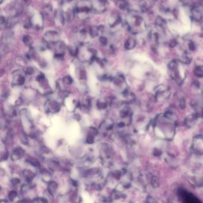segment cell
<instances>
[{"instance_id": "cell-9", "label": "cell", "mask_w": 203, "mask_h": 203, "mask_svg": "<svg viewBox=\"0 0 203 203\" xmlns=\"http://www.w3.org/2000/svg\"><path fill=\"white\" fill-rule=\"evenodd\" d=\"M17 195V193L16 191H12L9 194V198H11V199H13V198H14L16 197V196Z\"/></svg>"}, {"instance_id": "cell-5", "label": "cell", "mask_w": 203, "mask_h": 203, "mask_svg": "<svg viewBox=\"0 0 203 203\" xmlns=\"http://www.w3.org/2000/svg\"><path fill=\"white\" fill-rule=\"evenodd\" d=\"M23 42L25 45L28 47L31 46L33 42L32 38L29 35H24L23 37Z\"/></svg>"}, {"instance_id": "cell-2", "label": "cell", "mask_w": 203, "mask_h": 203, "mask_svg": "<svg viewBox=\"0 0 203 203\" xmlns=\"http://www.w3.org/2000/svg\"><path fill=\"white\" fill-rule=\"evenodd\" d=\"M91 8V4L89 3L88 1H83L82 3H80V4H79L76 10V12H88L90 11Z\"/></svg>"}, {"instance_id": "cell-10", "label": "cell", "mask_w": 203, "mask_h": 203, "mask_svg": "<svg viewBox=\"0 0 203 203\" xmlns=\"http://www.w3.org/2000/svg\"><path fill=\"white\" fill-rule=\"evenodd\" d=\"M94 138L92 135H90L88 136V137L87 138V142L90 144H92L94 143Z\"/></svg>"}, {"instance_id": "cell-4", "label": "cell", "mask_w": 203, "mask_h": 203, "mask_svg": "<svg viewBox=\"0 0 203 203\" xmlns=\"http://www.w3.org/2000/svg\"><path fill=\"white\" fill-rule=\"evenodd\" d=\"M135 41L133 38H129L127 40L124 44V47L127 49H131L135 47Z\"/></svg>"}, {"instance_id": "cell-8", "label": "cell", "mask_w": 203, "mask_h": 203, "mask_svg": "<svg viewBox=\"0 0 203 203\" xmlns=\"http://www.w3.org/2000/svg\"><path fill=\"white\" fill-rule=\"evenodd\" d=\"M63 81H64L65 83L69 85L73 82V79L70 76H66L64 79H63Z\"/></svg>"}, {"instance_id": "cell-7", "label": "cell", "mask_w": 203, "mask_h": 203, "mask_svg": "<svg viewBox=\"0 0 203 203\" xmlns=\"http://www.w3.org/2000/svg\"><path fill=\"white\" fill-rule=\"evenodd\" d=\"M70 53L72 55V56H76L78 53V49L76 47H71L69 49Z\"/></svg>"}, {"instance_id": "cell-11", "label": "cell", "mask_w": 203, "mask_h": 203, "mask_svg": "<svg viewBox=\"0 0 203 203\" xmlns=\"http://www.w3.org/2000/svg\"><path fill=\"white\" fill-rule=\"evenodd\" d=\"M34 70H33V69L32 68V67H28L26 71V73L28 74H32L33 73Z\"/></svg>"}, {"instance_id": "cell-3", "label": "cell", "mask_w": 203, "mask_h": 203, "mask_svg": "<svg viewBox=\"0 0 203 203\" xmlns=\"http://www.w3.org/2000/svg\"><path fill=\"white\" fill-rule=\"evenodd\" d=\"M102 26H93L90 28V35L92 38H95L97 37L99 33H101V31L103 29H101V28Z\"/></svg>"}, {"instance_id": "cell-6", "label": "cell", "mask_w": 203, "mask_h": 203, "mask_svg": "<svg viewBox=\"0 0 203 203\" xmlns=\"http://www.w3.org/2000/svg\"><path fill=\"white\" fill-rule=\"evenodd\" d=\"M99 42L101 43V45H107V43H108V40L106 37L105 36H100L99 37Z\"/></svg>"}, {"instance_id": "cell-1", "label": "cell", "mask_w": 203, "mask_h": 203, "mask_svg": "<svg viewBox=\"0 0 203 203\" xmlns=\"http://www.w3.org/2000/svg\"><path fill=\"white\" fill-rule=\"evenodd\" d=\"M45 36L47 42L56 43L58 42L59 40V35L55 31H48L46 32Z\"/></svg>"}]
</instances>
